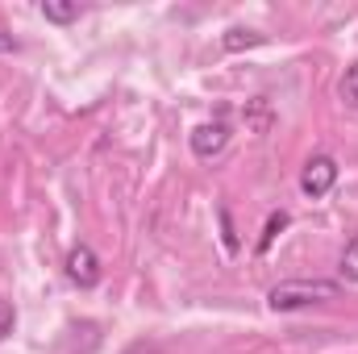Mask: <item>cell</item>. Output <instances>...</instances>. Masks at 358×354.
I'll return each instance as SVG.
<instances>
[{
    "label": "cell",
    "mask_w": 358,
    "mask_h": 354,
    "mask_svg": "<svg viewBox=\"0 0 358 354\" xmlns=\"http://www.w3.org/2000/svg\"><path fill=\"white\" fill-rule=\"evenodd\" d=\"M342 296L338 279H283L267 292V309L271 313H300L313 304H329Z\"/></svg>",
    "instance_id": "cell-1"
},
{
    "label": "cell",
    "mask_w": 358,
    "mask_h": 354,
    "mask_svg": "<svg viewBox=\"0 0 358 354\" xmlns=\"http://www.w3.org/2000/svg\"><path fill=\"white\" fill-rule=\"evenodd\" d=\"M334 183H338V159H334V155H313V159L304 163V171H300V192H304L308 200L329 196Z\"/></svg>",
    "instance_id": "cell-2"
},
{
    "label": "cell",
    "mask_w": 358,
    "mask_h": 354,
    "mask_svg": "<svg viewBox=\"0 0 358 354\" xmlns=\"http://www.w3.org/2000/svg\"><path fill=\"white\" fill-rule=\"evenodd\" d=\"M63 271H67V279H71L76 288H84V292L96 288V283H100V275H104V271H100V259H96V250H92L88 242H80V246H71V250H67Z\"/></svg>",
    "instance_id": "cell-3"
},
{
    "label": "cell",
    "mask_w": 358,
    "mask_h": 354,
    "mask_svg": "<svg viewBox=\"0 0 358 354\" xmlns=\"http://www.w3.org/2000/svg\"><path fill=\"white\" fill-rule=\"evenodd\" d=\"M187 146H192V155L196 159H217L225 146H229V121H204V125H196L192 134H187Z\"/></svg>",
    "instance_id": "cell-4"
},
{
    "label": "cell",
    "mask_w": 358,
    "mask_h": 354,
    "mask_svg": "<svg viewBox=\"0 0 358 354\" xmlns=\"http://www.w3.org/2000/svg\"><path fill=\"white\" fill-rule=\"evenodd\" d=\"M221 46H225L229 55H238V50H259V46H267V34H259V29H225V34H221Z\"/></svg>",
    "instance_id": "cell-5"
},
{
    "label": "cell",
    "mask_w": 358,
    "mask_h": 354,
    "mask_svg": "<svg viewBox=\"0 0 358 354\" xmlns=\"http://www.w3.org/2000/svg\"><path fill=\"white\" fill-rule=\"evenodd\" d=\"M246 125H250L255 134H271L275 113H271V100H267V96H259V100H250V104H246Z\"/></svg>",
    "instance_id": "cell-6"
},
{
    "label": "cell",
    "mask_w": 358,
    "mask_h": 354,
    "mask_svg": "<svg viewBox=\"0 0 358 354\" xmlns=\"http://www.w3.org/2000/svg\"><path fill=\"white\" fill-rule=\"evenodd\" d=\"M287 225H292V217H287L283 208H275V213L267 217V225H263V238H259V246H255V255H267L271 246H275V238H279V234H283Z\"/></svg>",
    "instance_id": "cell-7"
},
{
    "label": "cell",
    "mask_w": 358,
    "mask_h": 354,
    "mask_svg": "<svg viewBox=\"0 0 358 354\" xmlns=\"http://www.w3.org/2000/svg\"><path fill=\"white\" fill-rule=\"evenodd\" d=\"M42 17H46V21H55V25H71V21H80V4L46 0V4H42Z\"/></svg>",
    "instance_id": "cell-8"
},
{
    "label": "cell",
    "mask_w": 358,
    "mask_h": 354,
    "mask_svg": "<svg viewBox=\"0 0 358 354\" xmlns=\"http://www.w3.org/2000/svg\"><path fill=\"white\" fill-rule=\"evenodd\" d=\"M338 271H342L346 283H358V238L346 242V250H342V259H338Z\"/></svg>",
    "instance_id": "cell-9"
},
{
    "label": "cell",
    "mask_w": 358,
    "mask_h": 354,
    "mask_svg": "<svg viewBox=\"0 0 358 354\" xmlns=\"http://www.w3.org/2000/svg\"><path fill=\"white\" fill-rule=\"evenodd\" d=\"M338 96H342L350 108H358V59L346 67V76H342V84H338Z\"/></svg>",
    "instance_id": "cell-10"
},
{
    "label": "cell",
    "mask_w": 358,
    "mask_h": 354,
    "mask_svg": "<svg viewBox=\"0 0 358 354\" xmlns=\"http://www.w3.org/2000/svg\"><path fill=\"white\" fill-rule=\"evenodd\" d=\"M217 217H221V242H225V250L229 255H238V229H234V217H229V208H217Z\"/></svg>",
    "instance_id": "cell-11"
},
{
    "label": "cell",
    "mask_w": 358,
    "mask_h": 354,
    "mask_svg": "<svg viewBox=\"0 0 358 354\" xmlns=\"http://www.w3.org/2000/svg\"><path fill=\"white\" fill-rule=\"evenodd\" d=\"M13 330H17V309H13V300L0 296V342H4Z\"/></svg>",
    "instance_id": "cell-12"
},
{
    "label": "cell",
    "mask_w": 358,
    "mask_h": 354,
    "mask_svg": "<svg viewBox=\"0 0 358 354\" xmlns=\"http://www.w3.org/2000/svg\"><path fill=\"white\" fill-rule=\"evenodd\" d=\"M0 50H13V42H8V38H0Z\"/></svg>",
    "instance_id": "cell-13"
}]
</instances>
